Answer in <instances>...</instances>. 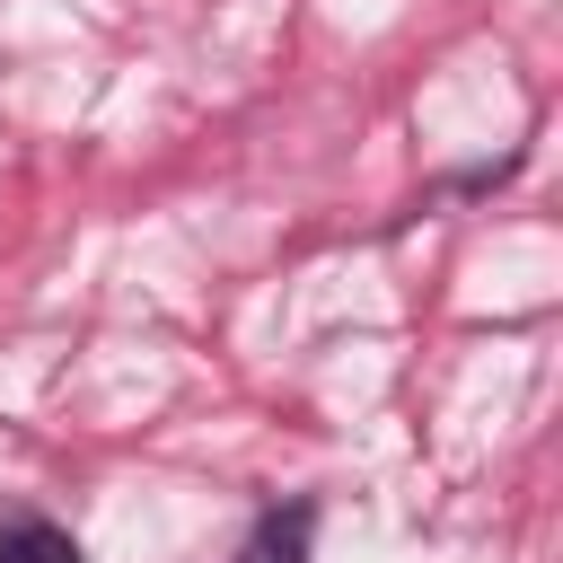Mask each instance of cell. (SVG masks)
<instances>
[{
    "label": "cell",
    "instance_id": "1",
    "mask_svg": "<svg viewBox=\"0 0 563 563\" xmlns=\"http://www.w3.org/2000/svg\"><path fill=\"white\" fill-rule=\"evenodd\" d=\"M308 545H317V501H264L229 545V563H308Z\"/></svg>",
    "mask_w": 563,
    "mask_h": 563
},
{
    "label": "cell",
    "instance_id": "2",
    "mask_svg": "<svg viewBox=\"0 0 563 563\" xmlns=\"http://www.w3.org/2000/svg\"><path fill=\"white\" fill-rule=\"evenodd\" d=\"M0 563H88V554H79V537H70L62 519H44V510H18V519L0 528Z\"/></svg>",
    "mask_w": 563,
    "mask_h": 563
}]
</instances>
